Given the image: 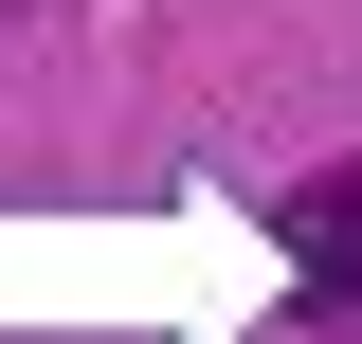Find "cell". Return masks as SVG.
<instances>
[{"label": "cell", "mask_w": 362, "mask_h": 344, "mask_svg": "<svg viewBox=\"0 0 362 344\" xmlns=\"http://www.w3.org/2000/svg\"><path fill=\"white\" fill-rule=\"evenodd\" d=\"M272 254L308 272V308L362 344V164H308V181H290V200H272Z\"/></svg>", "instance_id": "6da1fadb"}]
</instances>
